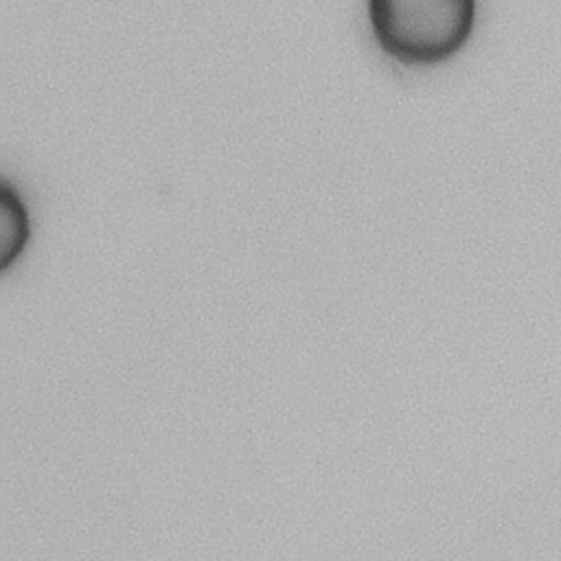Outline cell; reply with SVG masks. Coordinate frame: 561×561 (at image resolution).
Returning a JSON list of instances; mask_svg holds the SVG:
<instances>
[{"mask_svg": "<svg viewBox=\"0 0 561 561\" xmlns=\"http://www.w3.org/2000/svg\"><path fill=\"white\" fill-rule=\"evenodd\" d=\"M366 9L381 53L403 66H434L467 46L478 0H368Z\"/></svg>", "mask_w": 561, "mask_h": 561, "instance_id": "cell-1", "label": "cell"}, {"mask_svg": "<svg viewBox=\"0 0 561 561\" xmlns=\"http://www.w3.org/2000/svg\"><path fill=\"white\" fill-rule=\"evenodd\" d=\"M28 239V213L22 197L4 182L0 186V267H9Z\"/></svg>", "mask_w": 561, "mask_h": 561, "instance_id": "cell-2", "label": "cell"}]
</instances>
